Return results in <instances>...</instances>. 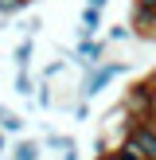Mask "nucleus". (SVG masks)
Masks as SVG:
<instances>
[{
  "instance_id": "obj_2",
  "label": "nucleus",
  "mask_w": 156,
  "mask_h": 160,
  "mask_svg": "<svg viewBox=\"0 0 156 160\" xmlns=\"http://www.w3.org/2000/svg\"><path fill=\"white\" fill-rule=\"evenodd\" d=\"M125 70H129V62H101V67L86 70V78H82V98H98V94L105 90L113 78H121Z\"/></svg>"
},
{
  "instance_id": "obj_14",
  "label": "nucleus",
  "mask_w": 156,
  "mask_h": 160,
  "mask_svg": "<svg viewBox=\"0 0 156 160\" xmlns=\"http://www.w3.org/2000/svg\"><path fill=\"white\" fill-rule=\"evenodd\" d=\"M8 137H12V133H4V129H0V156L8 152Z\"/></svg>"
},
{
  "instance_id": "obj_1",
  "label": "nucleus",
  "mask_w": 156,
  "mask_h": 160,
  "mask_svg": "<svg viewBox=\"0 0 156 160\" xmlns=\"http://www.w3.org/2000/svg\"><path fill=\"white\" fill-rule=\"evenodd\" d=\"M121 106L129 109L137 121H152V113H156V90L140 78V82H133L129 90H125V98H121Z\"/></svg>"
},
{
  "instance_id": "obj_13",
  "label": "nucleus",
  "mask_w": 156,
  "mask_h": 160,
  "mask_svg": "<svg viewBox=\"0 0 156 160\" xmlns=\"http://www.w3.org/2000/svg\"><path fill=\"white\" fill-rule=\"evenodd\" d=\"M94 160H121V152H117V148H105V152H101V156H94Z\"/></svg>"
},
{
  "instance_id": "obj_12",
  "label": "nucleus",
  "mask_w": 156,
  "mask_h": 160,
  "mask_svg": "<svg viewBox=\"0 0 156 160\" xmlns=\"http://www.w3.org/2000/svg\"><path fill=\"white\" fill-rule=\"evenodd\" d=\"M62 70H66V59H55L51 67L43 70V78H55V74H62Z\"/></svg>"
},
{
  "instance_id": "obj_6",
  "label": "nucleus",
  "mask_w": 156,
  "mask_h": 160,
  "mask_svg": "<svg viewBox=\"0 0 156 160\" xmlns=\"http://www.w3.org/2000/svg\"><path fill=\"white\" fill-rule=\"evenodd\" d=\"M0 129L12 133V137H20V133H23V117H20V113H12L8 106H0Z\"/></svg>"
},
{
  "instance_id": "obj_4",
  "label": "nucleus",
  "mask_w": 156,
  "mask_h": 160,
  "mask_svg": "<svg viewBox=\"0 0 156 160\" xmlns=\"http://www.w3.org/2000/svg\"><path fill=\"white\" fill-rule=\"evenodd\" d=\"M101 28H105V20H101V8L82 4V16H78V39H94V35H101Z\"/></svg>"
},
{
  "instance_id": "obj_11",
  "label": "nucleus",
  "mask_w": 156,
  "mask_h": 160,
  "mask_svg": "<svg viewBox=\"0 0 156 160\" xmlns=\"http://www.w3.org/2000/svg\"><path fill=\"white\" fill-rule=\"evenodd\" d=\"M129 35H137L133 23H113V28H109V43H121V39H129Z\"/></svg>"
},
{
  "instance_id": "obj_8",
  "label": "nucleus",
  "mask_w": 156,
  "mask_h": 160,
  "mask_svg": "<svg viewBox=\"0 0 156 160\" xmlns=\"http://www.w3.org/2000/svg\"><path fill=\"white\" fill-rule=\"evenodd\" d=\"M16 94H20V98H31V94H35V82H31V70H16Z\"/></svg>"
},
{
  "instance_id": "obj_7",
  "label": "nucleus",
  "mask_w": 156,
  "mask_h": 160,
  "mask_svg": "<svg viewBox=\"0 0 156 160\" xmlns=\"http://www.w3.org/2000/svg\"><path fill=\"white\" fill-rule=\"evenodd\" d=\"M12 160H39V141H20L12 148Z\"/></svg>"
},
{
  "instance_id": "obj_10",
  "label": "nucleus",
  "mask_w": 156,
  "mask_h": 160,
  "mask_svg": "<svg viewBox=\"0 0 156 160\" xmlns=\"http://www.w3.org/2000/svg\"><path fill=\"white\" fill-rule=\"evenodd\" d=\"M55 86L51 82H43V86H39V90H35V102H39V106H43V109H51V106H59V98H55Z\"/></svg>"
},
{
  "instance_id": "obj_3",
  "label": "nucleus",
  "mask_w": 156,
  "mask_h": 160,
  "mask_svg": "<svg viewBox=\"0 0 156 160\" xmlns=\"http://www.w3.org/2000/svg\"><path fill=\"white\" fill-rule=\"evenodd\" d=\"M105 51H109V39H101V35H94V39H78L74 59L82 62L86 70H94V67H101V62H109V59H105Z\"/></svg>"
},
{
  "instance_id": "obj_9",
  "label": "nucleus",
  "mask_w": 156,
  "mask_h": 160,
  "mask_svg": "<svg viewBox=\"0 0 156 160\" xmlns=\"http://www.w3.org/2000/svg\"><path fill=\"white\" fill-rule=\"evenodd\" d=\"M27 4H31V0H0V16H4V20H12V16H20Z\"/></svg>"
},
{
  "instance_id": "obj_15",
  "label": "nucleus",
  "mask_w": 156,
  "mask_h": 160,
  "mask_svg": "<svg viewBox=\"0 0 156 160\" xmlns=\"http://www.w3.org/2000/svg\"><path fill=\"white\" fill-rule=\"evenodd\" d=\"M86 4H94V8H101V12H105V4H109V0H86Z\"/></svg>"
},
{
  "instance_id": "obj_5",
  "label": "nucleus",
  "mask_w": 156,
  "mask_h": 160,
  "mask_svg": "<svg viewBox=\"0 0 156 160\" xmlns=\"http://www.w3.org/2000/svg\"><path fill=\"white\" fill-rule=\"evenodd\" d=\"M31 55H35V35H20L16 43V70H31Z\"/></svg>"
}]
</instances>
